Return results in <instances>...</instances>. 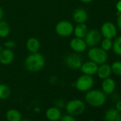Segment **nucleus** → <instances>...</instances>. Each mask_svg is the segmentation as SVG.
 I'll return each instance as SVG.
<instances>
[{
	"instance_id": "6",
	"label": "nucleus",
	"mask_w": 121,
	"mask_h": 121,
	"mask_svg": "<svg viewBox=\"0 0 121 121\" xmlns=\"http://www.w3.org/2000/svg\"><path fill=\"white\" fill-rule=\"evenodd\" d=\"M74 26L68 21H59L55 26L56 33L61 37H68L73 33Z\"/></svg>"
},
{
	"instance_id": "11",
	"label": "nucleus",
	"mask_w": 121,
	"mask_h": 121,
	"mask_svg": "<svg viewBox=\"0 0 121 121\" xmlns=\"http://www.w3.org/2000/svg\"><path fill=\"white\" fill-rule=\"evenodd\" d=\"M69 45H70V48L75 52H82L85 51L87 48V45L84 39L81 38H77V37L73 38L70 41Z\"/></svg>"
},
{
	"instance_id": "18",
	"label": "nucleus",
	"mask_w": 121,
	"mask_h": 121,
	"mask_svg": "<svg viewBox=\"0 0 121 121\" xmlns=\"http://www.w3.org/2000/svg\"><path fill=\"white\" fill-rule=\"evenodd\" d=\"M41 48V44L39 40L34 37H31L28 39L26 42V48L29 52L31 53H34L39 52Z\"/></svg>"
},
{
	"instance_id": "13",
	"label": "nucleus",
	"mask_w": 121,
	"mask_h": 121,
	"mask_svg": "<svg viewBox=\"0 0 121 121\" xmlns=\"http://www.w3.org/2000/svg\"><path fill=\"white\" fill-rule=\"evenodd\" d=\"M14 59V52L9 48L3 49L0 52V63L4 65H8L11 64Z\"/></svg>"
},
{
	"instance_id": "16",
	"label": "nucleus",
	"mask_w": 121,
	"mask_h": 121,
	"mask_svg": "<svg viewBox=\"0 0 121 121\" xmlns=\"http://www.w3.org/2000/svg\"><path fill=\"white\" fill-rule=\"evenodd\" d=\"M104 120L106 121H121V112L116 108H109L104 114Z\"/></svg>"
},
{
	"instance_id": "30",
	"label": "nucleus",
	"mask_w": 121,
	"mask_h": 121,
	"mask_svg": "<svg viewBox=\"0 0 121 121\" xmlns=\"http://www.w3.org/2000/svg\"><path fill=\"white\" fill-rule=\"evenodd\" d=\"M116 9H117V11L121 13V0H119V1L116 3Z\"/></svg>"
},
{
	"instance_id": "4",
	"label": "nucleus",
	"mask_w": 121,
	"mask_h": 121,
	"mask_svg": "<svg viewBox=\"0 0 121 121\" xmlns=\"http://www.w3.org/2000/svg\"><path fill=\"white\" fill-rule=\"evenodd\" d=\"M88 57L90 60L96 62L98 65L106 63L108 60V53L101 48L92 47L87 52Z\"/></svg>"
},
{
	"instance_id": "32",
	"label": "nucleus",
	"mask_w": 121,
	"mask_h": 121,
	"mask_svg": "<svg viewBox=\"0 0 121 121\" xmlns=\"http://www.w3.org/2000/svg\"><path fill=\"white\" fill-rule=\"evenodd\" d=\"M81 2H83V3H84V4H89V3H91L93 0H80Z\"/></svg>"
},
{
	"instance_id": "14",
	"label": "nucleus",
	"mask_w": 121,
	"mask_h": 121,
	"mask_svg": "<svg viewBox=\"0 0 121 121\" xmlns=\"http://www.w3.org/2000/svg\"><path fill=\"white\" fill-rule=\"evenodd\" d=\"M88 18L87 11L81 8L76 9L73 13V18L74 21L77 23H85Z\"/></svg>"
},
{
	"instance_id": "21",
	"label": "nucleus",
	"mask_w": 121,
	"mask_h": 121,
	"mask_svg": "<svg viewBox=\"0 0 121 121\" xmlns=\"http://www.w3.org/2000/svg\"><path fill=\"white\" fill-rule=\"evenodd\" d=\"M10 33V27L4 21H0V38H6Z\"/></svg>"
},
{
	"instance_id": "31",
	"label": "nucleus",
	"mask_w": 121,
	"mask_h": 121,
	"mask_svg": "<svg viewBox=\"0 0 121 121\" xmlns=\"http://www.w3.org/2000/svg\"><path fill=\"white\" fill-rule=\"evenodd\" d=\"M3 16H4V11H3V9H2V8L0 6V21L2 19V18H3Z\"/></svg>"
},
{
	"instance_id": "19",
	"label": "nucleus",
	"mask_w": 121,
	"mask_h": 121,
	"mask_svg": "<svg viewBox=\"0 0 121 121\" xmlns=\"http://www.w3.org/2000/svg\"><path fill=\"white\" fill-rule=\"evenodd\" d=\"M88 29L87 26L85 24V23H78V25L74 28L73 29V34L75 37L77 38H84L86 36Z\"/></svg>"
},
{
	"instance_id": "26",
	"label": "nucleus",
	"mask_w": 121,
	"mask_h": 121,
	"mask_svg": "<svg viewBox=\"0 0 121 121\" xmlns=\"http://www.w3.org/2000/svg\"><path fill=\"white\" fill-rule=\"evenodd\" d=\"M61 121H76V118L74 116L67 113L66 115H64V116H62L61 118Z\"/></svg>"
},
{
	"instance_id": "9",
	"label": "nucleus",
	"mask_w": 121,
	"mask_h": 121,
	"mask_svg": "<svg viewBox=\"0 0 121 121\" xmlns=\"http://www.w3.org/2000/svg\"><path fill=\"white\" fill-rule=\"evenodd\" d=\"M65 63L66 66L71 69H80L83 64L82 57L77 53H72L66 56L65 58Z\"/></svg>"
},
{
	"instance_id": "22",
	"label": "nucleus",
	"mask_w": 121,
	"mask_h": 121,
	"mask_svg": "<svg viewBox=\"0 0 121 121\" xmlns=\"http://www.w3.org/2000/svg\"><path fill=\"white\" fill-rule=\"evenodd\" d=\"M11 95L10 88L4 84H0V99L5 100L7 99Z\"/></svg>"
},
{
	"instance_id": "12",
	"label": "nucleus",
	"mask_w": 121,
	"mask_h": 121,
	"mask_svg": "<svg viewBox=\"0 0 121 121\" xmlns=\"http://www.w3.org/2000/svg\"><path fill=\"white\" fill-rule=\"evenodd\" d=\"M116 87V82L113 79L111 78V77L103 79L101 84V88H102V91L106 95L112 94L115 91Z\"/></svg>"
},
{
	"instance_id": "8",
	"label": "nucleus",
	"mask_w": 121,
	"mask_h": 121,
	"mask_svg": "<svg viewBox=\"0 0 121 121\" xmlns=\"http://www.w3.org/2000/svg\"><path fill=\"white\" fill-rule=\"evenodd\" d=\"M101 33L105 38L113 39L118 33L116 26L112 22H105L101 28Z\"/></svg>"
},
{
	"instance_id": "28",
	"label": "nucleus",
	"mask_w": 121,
	"mask_h": 121,
	"mask_svg": "<svg viewBox=\"0 0 121 121\" xmlns=\"http://www.w3.org/2000/svg\"><path fill=\"white\" fill-rule=\"evenodd\" d=\"M118 16L117 18V26L118 28V29L121 30V13H120Z\"/></svg>"
},
{
	"instance_id": "23",
	"label": "nucleus",
	"mask_w": 121,
	"mask_h": 121,
	"mask_svg": "<svg viewBox=\"0 0 121 121\" xmlns=\"http://www.w3.org/2000/svg\"><path fill=\"white\" fill-rule=\"evenodd\" d=\"M112 48L116 55L121 56V35L118 37L113 43Z\"/></svg>"
},
{
	"instance_id": "1",
	"label": "nucleus",
	"mask_w": 121,
	"mask_h": 121,
	"mask_svg": "<svg viewBox=\"0 0 121 121\" xmlns=\"http://www.w3.org/2000/svg\"><path fill=\"white\" fill-rule=\"evenodd\" d=\"M46 63L44 57L39 52L31 53L25 60V67L31 72H37L43 69Z\"/></svg>"
},
{
	"instance_id": "10",
	"label": "nucleus",
	"mask_w": 121,
	"mask_h": 121,
	"mask_svg": "<svg viewBox=\"0 0 121 121\" xmlns=\"http://www.w3.org/2000/svg\"><path fill=\"white\" fill-rule=\"evenodd\" d=\"M98 68V64H96V62L91 60H89L86 62H83V64L80 67V69L83 74L93 76L96 74Z\"/></svg>"
},
{
	"instance_id": "15",
	"label": "nucleus",
	"mask_w": 121,
	"mask_h": 121,
	"mask_svg": "<svg viewBox=\"0 0 121 121\" xmlns=\"http://www.w3.org/2000/svg\"><path fill=\"white\" fill-rule=\"evenodd\" d=\"M96 74L98 77L101 79H104L108 77H110L112 74L111 66L108 64H106V62L100 65V66H98Z\"/></svg>"
},
{
	"instance_id": "5",
	"label": "nucleus",
	"mask_w": 121,
	"mask_h": 121,
	"mask_svg": "<svg viewBox=\"0 0 121 121\" xmlns=\"http://www.w3.org/2000/svg\"><path fill=\"white\" fill-rule=\"evenodd\" d=\"M94 79L92 76L83 74L76 79L75 86L79 91L86 92L92 89L94 85Z\"/></svg>"
},
{
	"instance_id": "24",
	"label": "nucleus",
	"mask_w": 121,
	"mask_h": 121,
	"mask_svg": "<svg viewBox=\"0 0 121 121\" xmlns=\"http://www.w3.org/2000/svg\"><path fill=\"white\" fill-rule=\"evenodd\" d=\"M111 66L112 73H113L116 76H121V62L116 61L114 62Z\"/></svg>"
},
{
	"instance_id": "34",
	"label": "nucleus",
	"mask_w": 121,
	"mask_h": 121,
	"mask_svg": "<svg viewBox=\"0 0 121 121\" xmlns=\"http://www.w3.org/2000/svg\"></svg>"
},
{
	"instance_id": "7",
	"label": "nucleus",
	"mask_w": 121,
	"mask_h": 121,
	"mask_svg": "<svg viewBox=\"0 0 121 121\" xmlns=\"http://www.w3.org/2000/svg\"><path fill=\"white\" fill-rule=\"evenodd\" d=\"M102 35L101 31L98 29H91L88 30L86 36L84 37V40L89 47H94L97 45L101 40Z\"/></svg>"
},
{
	"instance_id": "20",
	"label": "nucleus",
	"mask_w": 121,
	"mask_h": 121,
	"mask_svg": "<svg viewBox=\"0 0 121 121\" xmlns=\"http://www.w3.org/2000/svg\"><path fill=\"white\" fill-rule=\"evenodd\" d=\"M6 118L9 121H20L21 120V114L16 109H9L6 113Z\"/></svg>"
},
{
	"instance_id": "29",
	"label": "nucleus",
	"mask_w": 121,
	"mask_h": 121,
	"mask_svg": "<svg viewBox=\"0 0 121 121\" xmlns=\"http://www.w3.org/2000/svg\"><path fill=\"white\" fill-rule=\"evenodd\" d=\"M118 111L121 112V101H117L116 103V107H115Z\"/></svg>"
},
{
	"instance_id": "33",
	"label": "nucleus",
	"mask_w": 121,
	"mask_h": 121,
	"mask_svg": "<svg viewBox=\"0 0 121 121\" xmlns=\"http://www.w3.org/2000/svg\"><path fill=\"white\" fill-rule=\"evenodd\" d=\"M3 49H4V48H2V47H1V46L0 45V52H1V51L3 50Z\"/></svg>"
},
{
	"instance_id": "17",
	"label": "nucleus",
	"mask_w": 121,
	"mask_h": 121,
	"mask_svg": "<svg viewBox=\"0 0 121 121\" xmlns=\"http://www.w3.org/2000/svg\"><path fill=\"white\" fill-rule=\"evenodd\" d=\"M62 116L61 111L56 107H50L46 111V117L51 121H57L61 120Z\"/></svg>"
},
{
	"instance_id": "27",
	"label": "nucleus",
	"mask_w": 121,
	"mask_h": 121,
	"mask_svg": "<svg viewBox=\"0 0 121 121\" xmlns=\"http://www.w3.org/2000/svg\"><path fill=\"white\" fill-rule=\"evenodd\" d=\"M4 47L6 48H9V49H11V48H14L16 47V44L14 41L13 40H7L6 42L4 43Z\"/></svg>"
},
{
	"instance_id": "2",
	"label": "nucleus",
	"mask_w": 121,
	"mask_h": 121,
	"mask_svg": "<svg viewBox=\"0 0 121 121\" xmlns=\"http://www.w3.org/2000/svg\"><path fill=\"white\" fill-rule=\"evenodd\" d=\"M106 94L99 89L89 90L85 96L86 102L92 107L98 108L103 106L106 102Z\"/></svg>"
},
{
	"instance_id": "25",
	"label": "nucleus",
	"mask_w": 121,
	"mask_h": 121,
	"mask_svg": "<svg viewBox=\"0 0 121 121\" xmlns=\"http://www.w3.org/2000/svg\"><path fill=\"white\" fill-rule=\"evenodd\" d=\"M112 47H113L112 39L104 38V39L101 41V48L105 51L108 52L112 49Z\"/></svg>"
},
{
	"instance_id": "3",
	"label": "nucleus",
	"mask_w": 121,
	"mask_h": 121,
	"mask_svg": "<svg viewBox=\"0 0 121 121\" xmlns=\"http://www.w3.org/2000/svg\"><path fill=\"white\" fill-rule=\"evenodd\" d=\"M66 110L67 113L74 117L78 116L85 111L86 104L80 99H73L67 102L66 104Z\"/></svg>"
}]
</instances>
